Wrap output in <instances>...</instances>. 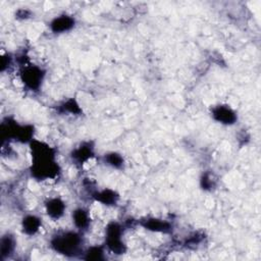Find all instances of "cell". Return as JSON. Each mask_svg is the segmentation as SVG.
Listing matches in <instances>:
<instances>
[{
    "label": "cell",
    "instance_id": "obj_1",
    "mask_svg": "<svg viewBox=\"0 0 261 261\" xmlns=\"http://www.w3.org/2000/svg\"><path fill=\"white\" fill-rule=\"evenodd\" d=\"M30 146L32 151V176L40 180L56 177L59 166L55 159V150L48 144L37 140L30 142Z\"/></svg>",
    "mask_w": 261,
    "mask_h": 261
},
{
    "label": "cell",
    "instance_id": "obj_2",
    "mask_svg": "<svg viewBox=\"0 0 261 261\" xmlns=\"http://www.w3.org/2000/svg\"><path fill=\"white\" fill-rule=\"evenodd\" d=\"M51 247L59 254L73 257L83 252V239L76 231H64L53 237Z\"/></svg>",
    "mask_w": 261,
    "mask_h": 261
},
{
    "label": "cell",
    "instance_id": "obj_3",
    "mask_svg": "<svg viewBox=\"0 0 261 261\" xmlns=\"http://www.w3.org/2000/svg\"><path fill=\"white\" fill-rule=\"evenodd\" d=\"M20 80L31 91H37L41 87L44 79V71L41 67L33 64H25L20 70Z\"/></svg>",
    "mask_w": 261,
    "mask_h": 261
},
{
    "label": "cell",
    "instance_id": "obj_4",
    "mask_svg": "<svg viewBox=\"0 0 261 261\" xmlns=\"http://www.w3.org/2000/svg\"><path fill=\"white\" fill-rule=\"evenodd\" d=\"M122 229L117 222H110L106 227V247L115 254H123L125 252V246L121 239Z\"/></svg>",
    "mask_w": 261,
    "mask_h": 261
},
{
    "label": "cell",
    "instance_id": "obj_5",
    "mask_svg": "<svg viewBox=\"0 0 261 261\" xmlns=\"http://www.w3.org/2000/svg\"><path fill=\"white\" fill-rule=\"evenodd\" d=\"M211 115L214 120L221 124L230 125L237 121V113L228 105H217L211 110Z\"/></svg>",
    "mask_w": 261,
    "mask_h": 261
},
{
    "label": "cell",
    "instance_id": "obj_6",
    "mask_svg": "<svg viewBox=\"0 0 261 261\" xmlns=\"http://www.w3.org/2000/svg\"><path fill=\"white\" fill-rule=\"evenodd\" d=\"M74 18L67 14L58 15L50 22V29L55 34H62L70 31L74 27Z\"/></svg>",
    "mask_w": 261,
    "mask_h": 261
},
{
    "label": "cell",
    "instance_id": "obj_7",
    "mask_svg": "<svg viewBox=\"0 0 261 261\" xmlns=\"http://www.w3.org/2000/svg\"><path fill=\"white\" fill-rule=\"evenodd\" d=\"M45 209L48 216L52 219H59L63 216L66 205L60 198H50L45 203Z\"/></svg>",
    "mask_w": 261,
    "mask_h": 261
},
{
    "label": "cell",
    "instance_id": "obj_8",
    "mask_svg": "<svg viewBox=\"0 0 261 261\" xmlns=\"http://www.w3.org/2000/svg\"><path fill=\"white\" fill-rule=\"evenodd\" d=\"M94 151L90 143H83L74 150H72L70 157L76 164H85L93 156Z\"/></svg>",
    "mask_w": 261,
    "mask_h": 261
},
{
    "label": "cell",
    "instance_id": "obj_9",
    "mask_svg": "<svg viewBox=\"0 0 261 261\" xmlns=\"http://www.w3.org/2000/svg\"><path fill=\"white\" fill-rule=\"evenodd\" d=\"M41 225H42L41 219L34 214L25 215L21 220L22 231L29 236H33L37 233L41 228Z\"/></svg>",
    "mask_w": 261,
    "mask_h": 261
},
{
    "label": "cell",
    "instance_id": "obj_10",
    "mask_svg": "<svg viewBox=\"0 0 261 261\" xmlns=\"http://www.w3.org/2000/svg\"><path fill=\"white\" fill-rule=\"evenodd\" d=\"M142 225L149 230L156 231V232H167L170 230L171 225L169 222L158 219V218H148L142 221Z\"/></svg>",
    "mask_w": 261,
    "mask_h": 261
},
{
    "label": "cell",
    "instance_id": "obj_11",
    "mask_svg": "<svg viewBox=\"0 0 261 261\" xmlns=\"http://www.w3.org/2000/svg\"><path fill=\"white\" fill-rule=\"evenodd\" d=\"M72 222L77 229H85L90 224V216L84 208H76L72 211Z\"/></svg>",
    "mask_w": 261,
    "mask_h": 261
},
{
    "label": "cell",
    "instance_id": "obj_12",
    "mask_svg": "<svg viewBox=\"0 0 261 261\" xmlns=\"http://www.w3.org/2000/svg\"><path fill=\"white\" fill-rule=\"evenodd\" d=\"M93 197L97 202H100L104 205H114L118 199V195L110 189L98 191L93 194Z\"/></svg>",
    "mask_w": 261,
    "mask_h": 261
},
{
    "label": "cell",
    "instance_id": "obj_13",
    "mask_svg": "<svg viewBox=\"0 0 261 261\" xmlns=\"http://www.w3.org/2000/svg\"><path fill=\"white\" fill-rule=\"evenodd\" d=\"M15 248V240L13 236L10 233L3 234L0 241V253H1V258L5 259L9 257Z\"/></svg>",
    "mask_w": 261,
    "mask_h": 261
},
{
    "label": "cell",
    "instance_id": "obj_14",
    "mask_svg": "<svg viewBox=\"0 0 261 261\" xmlns=\"http://www.w3.org/2000/svg\"><path fill=\"white\" fill-rule=\"evenodd\" d=\"M104 160L107 165L113 168H121L123 166V157L116 152H110L105 154Z\"/></svg>",
    "mask_w": 261,
    "mask_h": 261
},
{
    "label": "cell",
    "instance_id": "obj_15",
    "mask_svg": "<svg viewBox=\"0 0 261 261\" xmlns=\"http://www.w3.org/2000/svg\"><path fill=\"white\" fill-rule=\"evenodd\" d=\"M104 247L102 246H94L89 248L85 252V259L87 260H101L104 259Z\"/></svg>",
    "mask_w": 261,
    "mask_h": 261
},
{
    "label": "cell",
    "instance_id": "obj_16",
    "mask_svg": "<svg viewBox=\"0 0 261 261\" xmlns=\"http://www.w3.org/2000/svg\"><path fill=\"white\" fill-rule=\"evenodd\" d=\"M61 108L63 109V111L69 112V113H79L81 112V108L79 106V104L76 103V101L74 99H69L66 102H64L61 106Z\"/></svg>",
    "mask_w": 261,
    "mask_h": 261
},
{
    "label": "cell",
    "instance_id": "obj_17",
    "mask_svg": "<svg viewBox=\"0 0 261 261\" xmlns=\"http://www.w3.org/2000/svg\"><path fill=\"white\" fill-rule=\"evenodd\" d=\"M201 186L203 189L205 190H209L214 186L213 179H211V175L208 173L203 174V176L201 177Z\"/></svg>",
    "mask_w": 261,
    "mask_h": 261
}]
</instances>
